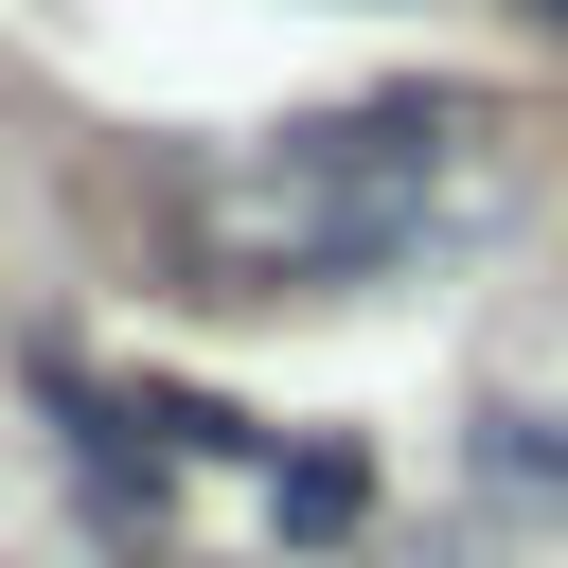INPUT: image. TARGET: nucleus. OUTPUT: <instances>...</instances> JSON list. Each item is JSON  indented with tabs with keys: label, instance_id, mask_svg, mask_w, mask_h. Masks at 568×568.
<instances>
[{
	"label": "nucleus",
	"instance_id": "nucleus-3",
	"mask_svg": "<svg viewBox=\"0 0 568 568\" xmlns=\"http://www.w3.org/2000/svg\"><path fill=\"white\" fill-rule=\"evenodd\" d=\"M532 18H550V36H568V0H532Z\"/></svg>",
	"mask_w": 568,
	"mask_h": 568
},
{
	"label": "nucleus",
	"instance_id": "nucleus-2",
	"mask_svg": "<svg viewBox=\"0 0 568 568\" xmlns=\"http://www.w3.org/2000/svg\"><path fill=\"white\" fill-rule=\"evenodd\" d=\"M337 515H373V462L302 444V462H284V532H337Z\"/></svg>",
	"mask_w": 568,
	"mask_h": 568
},
{
	"label": "nucleus",
	"instance_id": "nucleus-1",
	"mask_svg": "<svg viewBox=\"0 0 568 568\" xmlns=\"http://www.w3.org/2000/svg\"><path fill=\"white\" fill-rule=\"evenodd\" d=\"M444 160H462V89H373V106L266 124L248 160H213V178H195V266H213V284H248V302L373 284V266H408V248H426Z\"/></svg>",
	"mask_w": 568,
	"mask_h": 568
}]
</instances>
